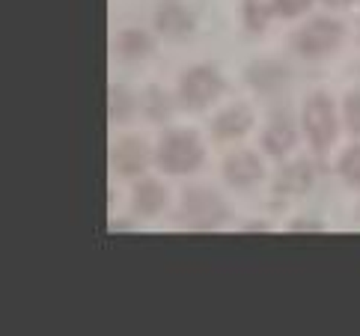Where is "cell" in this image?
<instances>
[{"mask_svg": "<svg viewBox=\"0 0 360 336\" xmlns=\"http://www.w3.org/2000/svg\"><path fill=\"white\" fill-rule=\"evenodd\" d=\"M202 143L194 131H170L158 146V167L170 176H188L202 164Z\"/></svg>", "mask_w": 360, "mask_h": 336, "instance_id": "1", "label": "cell"}, {"mask_svg": "<svg viewBox=\"0 0 360 336\" xmlns=\"http://www.w3.org/2000/svg\"><path fill=\"white\" fill-rule=\"evenodd\" d=\"M340 42H342V27H340V21H330V18H316L310 24H304L292 39L295 51H298L301 57H310V60L337 51Z\"/></svg>", "mask_w": 360, "mask_h": 336, "instance_id": "2", "label": "cell"}, {"mask_svg": "<svg viewBox=\"0 0 360 336\" xmlns=\"http://www.w3.org/2000/svg\"><path fill=\"white\" fill-rule=\"evenodd\" d=\"M304 128L316 152H325L333 143V137H337V116H333V101L328 96L319 93L304 105Z\"/></svg>", "mask_w": 360, "mask_h": 336, "instance_id": "3", "label": "cell"}, {"mask_svg": "<svg viewBox=\"0 0 360 336\" xmlns=\"http://www.w3.org/2000/svg\"><path fill=\"white\" fill-rule=\"evenodd\" d=\"M224 93V77L212 66H197L182 75L179 81V98L188 108H205Z\"/></svg>", "mask_w": 360, "mask_h": 336, "instance_id": "4", "label": "cell"}, {"mask_svg": "<svg viewBox=\"0 0 360 336\" xmlns=\"http://www.w3.org/2000/svg\"><path fill=\"white\" fill-rule=\"evenodd\" d=\"M182 212L185 221L194 229H214L226 221V205L224 200L212 190H188L182 200Z\"/></svg>", "mask_w": 360, "mask_h": 336, "instance_id": "5", "label": "cell"}, {"mask_svg": "<svg viewBox=\"0 0 360 336\" xmlns=\"http://www.w3.org/2000/svg\"><path fill=\"white\" fill-rule=\"evenodd\" d=\"M224 176L233 188H253L262 179V164L253 152H236L226 158Z\"/></svg>", "mask_w": 360, "mask_h": 336, "instance_id": "6", "label": "cell"}, {"mask_svg": "<svg viewBox=\"0 0 360 336\" xmlns=\"http://www.w3.org/2000/svg\"><path fill=\"white\" fill-rule=\"evenodd\" d=\"M113 167L122 176H137L149 167V146L137 137H125L120 140V146L113 149Z\"/></svg>", "mask_w": 360, "mask_h": 336, "instance_id": "7", "label": "cell"}, {"mask_svg": "<svg viewBox=\"0 0 360 336\" xmlns=\"http://www.w3.org/2000/svg\"><path fill=\"white\" fill-rule=\"evenodd\" d=\"M155 24L164 36H185L194 27V18H191L182 0H161L155 9Z\"/></svg>", "mask_w": 360, "mask_h": 336, "instance_id": "8", "label": "cell"}, {"mask_svg": "<svg viewBox=\"0 0 360 336\" xmlns=\"http://www.w3.org/2000/svg\"><path fill=\"white\" fill-rule=\"evenodd\" d=\"M248 81L259 89V93H277V89L289 81V72L277 60H259V63H253L250 66Z\"/></svg>", "mask_w": 360, "mask_h": 336, "instance_id": "9", "label": "cell"}, {"mask_svg": "<svg viewBox=\"0 0 360 336\" xmlns=\"http://www.w3.org/2000/svg\"><path fill=\"white\" fill-rule=\"evenodd\" d=\"M313 185V170L307 161H295L286 164L283 170L277 173V190L280 193H289V197H301Z\"/></svg>", "mask_w": 360, "mask_h": 336, "instance_id": "10", "label": "cell"}, {"mask_svg": "<svg viewBox=\"0 0 360 336\" xmlns=\"http://www.w3.org/2000/svg\"><path fill=\"white\" fill-rule=\"evenodd\" d=\"M262 146L268 155H274V158H283L286 152H292L295 146V128L286 116H277V119L265 128L262 134Z\"/></svg>", "mask_w": 360, "mask_h": 336, "instance_id": "11", "label": "cell"}, {"mask_svg": "<svg viewBox=\"0 0 360 336\" xmlns=\"http://www.w3.org/2000/svg\"><path fill=\"white\" fill-rule=\"evenodd\" d=\"M250 122H253V116H250L248 108H229V110H224L221 116H217L212 128L221 140H236V137H241L244 131H248Z\"/></svg>", "mask_w": 360, "mask_h": 336, "instance_id": "12", "label": "cell"}, {"mask_svg": "<svg viewBox=\"0 0 360 336\" xmlns=\"http://www.w3.org/2000/svg\"><path fill=\"white\" fill-rule=\"evenodd\" d=\"M164 202H167V190L158 185V182H152V179H146V182H140L134 188V209L140 214H158L164 209Z\"/></svg>", "mask_w": 360, "mask_h": 336, "instance_id": "13", "label": "cell"}, {"mask_svg": "<svg viewBox=\"0 0 360 336\" xmlns=\"http://www.w3.org/2000/svg\"><path fill=\"white\" fill-rule=\"evenodd\" d=\"M117 48H120L122 57L140 60V57H146L149 51H152V39L143 30H122L120 39H117Z\"/></svg>", "mask_w": 360, "mask_h": 336, "instance_id": "14", "label": "cell"}, {"mask_svg": "<svg viewBox=\"0 0 360 336\" xmlns=\"http://www.w3.org/2000/svg\"><path fill=\"white\" fill-rule=\"evenodd\" d=\"M271 12H274L271 0H244V24H248V30H253V33L265 30Z\"/></svg>", "mask_w": 360, "mask_h": 336, "instance_id": "15", "label": "cell"}, {"mask_svg": "<svg viewBox=\"0 0 360 336\" xmlns=\"http://www.w3.org/2000/svg\"><path fill=\"white\" fill-rule=\"evenodd\" d=\"M140 108H143V113L149 116V119H155V122H161V119H167L170 116V110H173V101L167 98L161 89H146V96H143V101H140Z\"/></svg>", "mask_w": 360, "mask_h": 336, "instance_id": "16", "label": "cell"}, {"mask_svg": "<svg viewBox=\"0 0 360 336\" xmlns=\"http://www.w3.org/2000/svg\"><path fill=\"white\" fill-rule=\"evenodd\" d=\"M134 110V98L125 89H110V119L113 122H125Z\"/></svg>", "mask_w": 360, "mask_h": 336, "instance_id": "17", "label": "cell"}, {"mask_svg": "<svg viewBox=\"0 0 360 336\" xmlns=\"http://www.w3.org/2000/svg\"><path fill=\"white\" fill-rule=\"evenodd\" d=\"M340 173L349 185H360V146H352L349 152L342 155L340 161Z\"/></svg>", "mask_w": 360, "mask_h": 336, "instance_id": "18", "label": "cell"}, {"mask_svg": "<svg viewBox=\"0 0 360 336\" xmlns=\"http://www.w3.org/2000/svg\"><path fill=\"white\" fill-rule=\"evenodd\" d=\"M310 4H313V0H271L274 12H277V15H283V18H295V15H301V12L310 9Z\"/></svg>", "mask_w": 360, "mask_h": 336, "instance_id": "19", "label": "cell"}, {"mask_svg": "<svg viewBox=\"0 0 360 336\" xmlns=\"http://www.w3.org/2000/svg\"><path fill=\"white\" fill-rule=\"evenodd\" d=\"M345 122H349L354 134H360V93L345 98Z\"/></svg>", "mask_w": 360, "mask_h": 336, "instance_id": "20", "label": "cell"}, {"mask_svg": "<svg viewBox=\"0 0 360 336\" xmlns=\"http://www.w3.org/2000/svg\"><path fill=\"white\" fill-rule=\"evenodd\" d=\"M325 4H328V6H333V9H345V6L352 4V0H325Z\"/></svg>", "mask_w": 360, "mask_h": 336, "instance_id": "21", "label": "cell"}, {"mask_svg": "<svg viewBox=\"0 0 360 336\" xmlns=\"http://www.w3.org/2000/svg\"><path fill=\"white\" fill-rule=\"evenodd\" d=\"M292 229H319V224H310V221H298Z\"/></svg>", "mask_w": 360, "mask_h": 336, "instance_id": "22", "label": "cell"}]
</instances>
